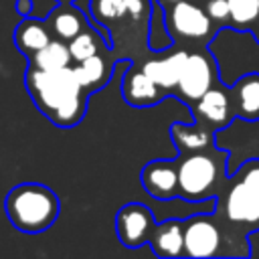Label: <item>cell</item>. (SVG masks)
<instances>
[{"instance_id": "6da1fadb", "label": "cell", "mask_w": 259, "mask_h": 259, "mask_svg": "<svg viewBox=\"0 0 259 259\" xmlns=\"http://www.w3.org/2000/svg\"><path fill=\"white\" fill-rule=\"evenodd\" d=\"M24 87L36 109L57 127H75L87 113L89 93L77 81L73 65L59 71L26 67Z\"/></svg>"}, {"instance_id": "7a4b0ae2", "label": "cell", "mask_w": 259, "mask_h": 259, "mask_svg": "<svg viewBox=\"0 0 259 259\" xmlns=\"http://www.w3.org/2000/svg\"><path fill=\"white\" fill-rule=\"evenodd\" d=\"M184 221V257H249L247 233L225 221L221 214H192Z\"/></svg>"}, {"instance_id": "3957f363", "label": "cell", "mask_w": 259, "mask_h": 259, "mask_svg": "<svg viewBox=\"0 0 259 259\" xmlns=\"http://www.w3.org/2000/svg\"><path fill=\"white\" fill-rule=\"evenodd\" d=\"M214 212L251 235L259 231V158L243 162L214 198Z\"/></svg>"}, {"instance_id": "277c9868", "label": "cell", "mask_w": 259, "mask_h": 259, "mask_svg": "<svg viewBox=\"0 0 259 259\" xmlns=\"http://www.w3.org/2000/svg\"><path fill=\"white\" fill-rule=\"evenodd\" d=\"M229 152L223 148H206L192 154H178L180 198L188 202L214 200L229 180Z\"/></svg>"}, {"instance_id": "5b68a950", "label": "cell", "mask_w": 259, "mask_h": 259, "mask_svg": "<svg viewBox=\"0 0 259 259\" xmlns=\"http://www.w3.org/2000/svg\"><path fill=\"white\" fill-rule=\"evenodd\" d=\"M4 212L16 231L36 235L55 225L61 212V200L47 184L20 182L4 196Z\"/></svg>"}, {"instance_id": "8992f818", "label": "cell", "mask_w": 259, "mask_h": 259, "mask_svg": "<svg viewBox=\"0 0 259 259\" xmlns=\"http://www.w3.org/2000/svg\"><path fill=\"white\" fill-rule=\"evenodd\" d=\"M164 24L174 45L188 51L206 49L219 32V26L210 20L200 0H182L164 8Z\"/></svg>"}, {"instance_id": "52a82bcc", "label": "cell", "mask_w": 259, "mask_h": 259, "mask_svg": "<svg viewBox=\"0 0 259 259\" xmlns=\"http://www.w3.org/2000/svg\"><path fill=\"white\" fill-rule=\"evenodd\" d=\"M150 0H91L89 12L103 28L111 32V45L119 40L121 34L134 30L138 36L148 34L150 24ZM132 40V34H130ZM134 42V40H132Z\"/></svg>"}, {"instance_id": "ba28073f", "label": "cell", "mask_w": 259, "mask_h": 259, "mask_svg": "<svg viewBox=\"0 0 259 259\" xmlns=\"http://www.w3.org/2000/svg\"><path fill=\"white\" fill-rule=\"evenodd\" d=\"M219 81H221V73L214 57L206 49H192L188 51L186 63L182 67V73L172 97H176L178 101L190 107L198 97H202Z\"/></svg>"}, {"instance_id": "9c48e42d", "label": "cell", "mask_w": 259, "mask_h": 259, "mask_svg": "<svg viewBox=\"0 0 259 259\" xmlns=\"http://www.w3.org/2000/svg\"><path fill=\"white\" fill-rule=\"evenodd\" d=\"M190 111H192V117L196 121L208 125L210 130H214L219 134L221 130L229 127L231 121L237 117L231 87H225L219 81L214 87H210L202 97H198L190 105Z\"/></svg>"}, {"instance_id": "30bf717a", "label": "cell", "mask_w": 259, "mask_h": 259, "mask_svg": "<svg viewBox=\"0 0 259 259\" xmlns=\"http://www.w3.org/2000/svg\"><path fill=\"white\" fill-rule=\"evenodd\" d=\"M156 227L154 212L142 202H127L115 214V235L127 249L148 245L150 235Z\"/></svg>"}, {"instance_id": "8fae6325", "label": "cell", "mask_w": 259, "mask_h": 259, "mask_svg": "<svg viewBox=\"0 0 259 259\" xmlns=\"http://www.w3.org/2000/svg\"><path fill=\"white\" fill-rule=\"evenodd\" d=\"M174 51H166V53H154L152 57L144 59L142 63L136 61V65H140L144 69V73L160 87L164 89L168 95L174 93L176 85H178V79H180V73H182V67L186 63V57H188V49H182V47H172Z\"/></svg>"}, {"instance_id": "7c38bea8", "label": "cell", "mask_w": 259, "mask_h": 259, "mask_svg": "<svg viewBox=\"0 0 259 259\" xmlns=\"http://www.w3.org/2000/svg\"><path fill=\"white\" fill-rule=\"evenodd\" d=\"M140 182L144 190L158 200H172L180 196V182H178V164L176 158H160L148 162L140 172Z\"/></svg>"}, {"instance_id": "4fadbf2b", "label": "cell", "mask_w": 259, "mask_h": 259, "mask_svg": "<svg viewBox=\"0 0 259 259\" xmlns=\"http://www.w3.org/2000/svg\"><path fill=\"white\" fill-rule=\"evenodd\" d=\"M121 97L127 105L132 107H152L158 105L160 101H164L168 97V93L164 89H160L146 73L140 65L130 63L123 77H121Z\"/></svg>"}, {"instance_id": "5bb4252c", "label": "cell", "mask_w": 259, "mask_h": 259, "mask_svg": "<svg viewBox=\"0 0 259 259\" xmlns=\"http://www.w3.org/2000/svg\"><path fill=\"white\" fill-rule=\"evenodd\" d=\"M115 65H117V57L113 55L111 49H105L97 55H91L83 61L73 63V71L81 87L91 95L109 83L115 71Z\"/></svg>"}, {"instance_id": "9a60e30c", "label": "cell", "mask_w": 259, "mask_h": 259, "mask_svg": "<svg viewBox=\"0 0 259 259\" xmlns=\"http://www.w3.org/2000/svg\"><path fill=\"white\" fill-rule=\"evenodd\" d=\"M148 245L154 251V255L162 259L184 257V221L166 219L162 223H156Z\"/></svg>"}, {"instance_id": "2e32d148", "label": "cell", "mask_w": 259, "mask_h": 259, "mask_svg": "<svg viewBox=\"0 0 259 259\" xmlns=\"http://www.w3.org/2000/svg\"><path fill=\"white\" fill-rule=\"evenodd\" d=\"M53 38H59L63 42H69L73 36H77L89 22L87 16L75 6V2H59L45 18Z\"/></svg>"}, {"instance_id": "e0dca14e", "label": "cell", "mask_w": 259, "mask_h": 259, "mask_svg": "<svg viewBox=\"0 0 259 259\" xmlns=\"http://www.w3.org/2000/svg\"><path fill=\"white\" fill-rule=\"evenodd\" d=\"M214 136H217L214 130H210L208 125H204L196 119H194V123L174 121L170 125V140L176 146L178 154H192V152L212 148Z\"/></svg>"}, {"instance_id": "ac0fdd59", "label": "cell", "mask_w": 259, "mask_h": 259, "mask_svg": "<svg viewBox=\"0 0 259 259\" xmlns=\"http://www.w3.org/2000/svg\"><path fill=\"white\" fill-rule=\"evenodd\" d=\"M235 115L245 121H259V73H245L231 87Z\"/></svg>"}, {"instance_id": "d6986e66", "label": "cell", "mask_w": 259, "mask_h": 259, "mask_svg": "<svg viewBox=\"0 0 259 259\" xmlns=\"http://www.w3.org/2000/svg\"><path fill=\"white\" fill-rule=\"evenodd\" d=\"M51 40H53V34L45 20L24 16L14 28V45L18 53H22L26 59L32 57L36 51H40Z\"/></svg>"}, {"instance_id": "ffe728a7", "label": "cell", "mask_w": 259, "mask_h": 259, "mask_svg": "<svg viewBox=\"0 0 259 259\" xmlns=\"http://www.w3.org/2000/svg\"><path fill=\"white\" fill-rule=\"evenodd\" d=\"M71 65H73V59L69 53V45L59 38H53L49 45H45L40 51L28 57V67H34L40 71H59Z\"/></svg>"}, {"instance_id": "44dd1931", "label": "cell", "mask_w": 259, "mask_h": 259, "mask_svg": "<svg viewBox=\"0 0 259 259\" xmlns=\"http://www.w3.org/2000/svg\"><path fill=\"white\" fill-rule=\"evenodd\" d=\"M67 45H69V53H71L73 63L83 61V59H87V57H91V55H97V53H101V51H105V49H111L109 42H107V38H105V34L97 32V30L91 28L89 24H87L77 36H73Z\"/></svg>"}, {"instance_id": "7402d4cb", "label": "cell", "mask_w": 259, "mask_h": 259, "mask_svg": "<svg viewBox=\"0 0 259 259\" xmlns=\"http://www.w3.org/2000/svg\"><path fill=\"white\" fill-rule=\"evenodd\" d=\"M229 2V28L237 32H251L259 18V0H227Z\"/></svg>"}, {"instance_id": "603a6c76", "label": "cell", "mask_w": 259, "mask_h": 259, "mask_svg": "<svg viewBox=\"0 0 259 259\" xmlns=\"http://www.w3.org/2000/svg\"><path fill=\"white\" fill-rule=\"evenodd\" d=\"M202 6L219 30L229 28V2L227 0H202Z\"/></svg>"}, {"instance_id": "cb8c5ba5", "label": "cell", "mask_w": 259, "mask_h": 259, "mask_svg": "<svg viewBox=\"0 0 259 259\" xmlns=\"http://www.w3.org/2000/svg\"><path fill=\"white\" fill-rule=\"evenodd\" d=\"M16 12L18 16H30L32 12V0H16Z\"/></svg>"}, {"instance_id": "d4e9b609", "label": "cell", "mask_w": 259, "mask_h": 259, "mask_svg": "<svg viewBox=\"0 0 259 259\" xmlns=\"http://www.w3.org/2000/svg\"><path fill=\"white\" fill-rule=\"evenodd\" d=\"M160 6H162V10L164 8H170V6H174V4H178V2H182V0H156Z\"/></svg>"}, {"instance_id": "484cf974", "label": "cell", "mask_w": 259, "mask_h": 259, "mask_svg": "<svg viewBox=\"0 0 259 259\" xmlns=\"http://www.w3.org/2000/svg\"><path fill=\"white\" fill-rule=\"evenodd\" d=\"M251 34H253V38L257 40V45H259V18H257V22L253 24V28H251Z\"/></svg>"}, {"instance_id": "4316f807", "label": "cell", "mask_w": 259, "mask_h": 259, "mask_svg": "<svg viewBox=\"0 0 259 259\" xmlns=\"http://www.w3.org/2000/svg\"><path fill=\"white\" fill-rule=\"evenodd\" d=\"M57 2H77V0H57Z\"/></svg>"}, {"instance_id": "83f0119b", "label": "cell", "mask_w": 259, "mask_h": 259, "mask_svg": "<svg viewBox=\"0 0 259 259\" xmlns=\"http://www.w3.org/2000/svg\"><path fill=\"white\" fill-rule=\"evenodd\" d=\"M200 2H202V0H200Z\"/></svg>"}]
</instances>
